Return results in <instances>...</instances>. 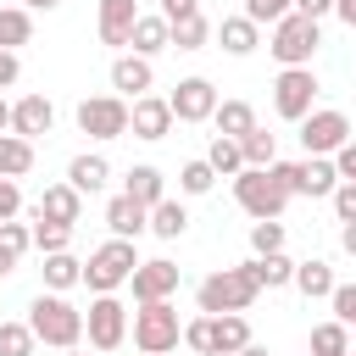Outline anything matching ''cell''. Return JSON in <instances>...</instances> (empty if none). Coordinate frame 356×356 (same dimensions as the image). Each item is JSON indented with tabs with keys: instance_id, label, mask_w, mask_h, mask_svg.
Listing matches in <instances>:
<instances>
[{
	"instance_id": "obj_41",
	"label": "cell",
	"mask_w": 356,
	"mask_h": 356,
	"mask_svg": "<svg viewBox=\"0 0 356 356\" xmlns=\"http://www.w3.org/2000/svg\"><path fill=\"white\" fill-rule=\"evenodd\" d=\"M328 300H334V323H356V284H334L328 289Z\"/></svg>"
},
{
	"instance_id": "obj_21",
	"label": "cell",
	"mask_w": 356,
	"mask_h": 356,
	"mask_svg": "<svg viewBox=\"0 0 356 356\" xmlns=\"http://www.w3.org/2000/svg\"><path fill=\"white\" fill-rule=\"evenodd\" d=\"M67 184L78 189V195H100L106 184H111V161L106 156H72V167H67Z\"/></svg>"
},
{
	"instance_id": "obj_12",
	"label": "cell",
	"mask_w": 356,
	"mask_h": 356,
	"mask_svg": "<svg viewBox=\"0 0 356 356\" xmlns=\"http://www.w3.org/2000/svg\"><path fill=\"white\" fill-rule=\"evenodd\" d=\"M167 111H172V122H211V111H217V83L211 78H178L172 83V95H167Z\"/></svg>"
},
{
	"instance_id": "obj_35",
	"label": "cell",
	"mask_w": 356,
	"mask_h": 356,
	"mask_svg": "<svg viewBox=\"0 0 356 356\" xmlns=\"http://www.w3.org/2000/svg\"><path fill=\"white\" fill-rule=\"evenodd\" d=\"M350 350V328L345 323H317L312 328V356H345Z\"/></svg>"
},
{
	"instance_id": "obj_30",
	"label": "cell",
	"mask_w": 356,
	"mask_h": 356,
	"mask_svg": "<svg viewBox=\"0 0 356 356\" xmlns=\"http://www.w3.org/2000/svg\"><path fill=\"white\" fill-rule=\"evenodd\" d=\"M206 39H211V22H206L200 11H195V17H178V22H167V44H172V50H200Z\"/></svg>"
},
{
	"instance_id": "obj_25",
	"label": "cell",
	"mask_w": 356,
	"mask_h": 356,
	"mask_svg": "<svg viewBox=\"0 0 356 356\" xmlns=\"http://www.w3.org/2000/svg\"><path fill=\"white\" fill-rule=\"evenodd\" d=\"M289 284H295V289H300L306 300H323V295H328V289H334L339 278H334V267H328L323 256H312V261H295V273H289Z\"/></svg>"
},
{
	"instance_id": "obj_45",
	"label": "cell",
	"mask_w": 356,
	"mask_h": 356,
	"mask_svg": "<svg viewBox=\"0 0 356 356\" xmlns=\"http://www.w3.org/2000/svg\"><path fill=\"white\" fill-rule=\"evenodd\" d=\"M195 11H200V0H161L156 17H161V22H178V17H195Z\"/></svg>"
},
{
	"instance_id": "obj_5",
	"label": "cell",
	"mask_w": 356,
	"mask_h": 356,
	"mask_svg": "<svg viewBox=\"0 0 356 356\" xmlns=\"http://www.w3.org/2000/svg\"><path fill=\"white\" fill-rule=\"evenodd\" d=\"M178 334H184V323H178V306L172 300H145L134 312V345H139V356L178 350Z\"/></svg>"
},
{
	"instance_id": "obj_7",
	"label": "cell",
	"mask_w": 356,
	"mask_h": 356,
	"mask_svg": "<svg viewBox=\"0 0 356 356\" xmlns=\"http://www.w3.org/2000/svg\"><path fill=\"white\" fill-rule=\"evenodd\" d=\"M312 106H317V72L312 67H284L273 78V111L284 122H300Z\"/></svg>"
},
{
	"instance_id": "obj_29",
	"label": "cell",
	"mask_w": 356,
	"mask_h": 356,
	"mask_svg": "<svg viewBox=\"0 0 356 356\" xmlns=\"http://www.w3.org/2000/svg\"><path fill=\"white\" fill-rule=\"evenodd\" d=\"M78 273H83V261H78L72 250H56V256H44V289H50V295H67V289L78 284Z\"/></svg>"
},
{
	"instance_id": "obj_27",
	"label": "cell",
	"mask_w": 356,
	"mask_h": 356,
	"mask_svg": "<svg viewBox=\"0 0 356 356\" xmlns=\"http://www.w3.org/2000/svg\"><path fill=\"white\" fill-rule=\"evenodd\" d=\"M217 44H222L228 56H250V50L261 44V28L245 22V17H222V22H217Z\"/></svg>"
},
{
	"instance_id": "obj_51",
	"label": "cell",
	"mask_w": 356,
	"mask_h": 356,
	"mask_svg": "<svg viewBox=\"0 0 356 356\" xmlns=\"http://www.w3.org/2000/svg\"><path fill=\"white\" fill-rule=\"evenodd\" d=\"M234 356H267V345H256V339H250V345H245V350H234Z\"/></svg>"
},
{
	"instance_id": "obj_42",
	"label": "cell",
	"mask_w": 356,
	"mask_h": 356,
	"mask_svg": "<svg viewBox=\"0 0 356 356\" xmlns=\"http://www.w3.org/2000/svg\"><path fill=\"white\" fill-rule=\"evenodd\" d=\"M328 200H334V217L339 222H356V184H334Z\"/></svg>"
},
{
	"instance_id": "obj_20",
	"label": "cell",
	"mask_w": 356,
	"mask_h": 356,
	"mask_svg": "<svg viewBox=\"0 0 356 356\" xmlns=\"http://www.w3.org/2000/svg\"><path fill=\"white\" fill-rule=\"evenodd\" d=\"M134 17H139V6H134V0H100V44L122 50V44H128Z\"/></svg>"
},
{
	"instance_id": "obj_8",
	"label": "cell",
	"mask_w": 356,
	"mask_h": 356,
	"mask_svg": "<svg viewBox=\"0 0 356 356\" xmlns=\"http://www.w3.org/2000/svg\"><path fill=\"white\" fill-rule=\"evenodd\" d=\"M300 145H306V156H334L339 145H350V117L334 106H312L300 117Z\"/></svg>"
},
{
	"instance_id": "obj_43",
	"label": "cell",
	"mask_w": 356,
	"mask_h": 356,
	"mask_svg": "<svg viewBox=\"0 0 356 356\" xmlns=\"http://www.w3.org/2000/svg\"><path fill=\"white\" fill-rule=\"evenodd\" d=\"M17 211H22V189H17L11 178H0V222H11Z\"/></svg>"
},
{
	"instance_id": "obj_38",
	"label": "cell",
	"mask_w": 356,
	"mask_h": 356,
	"mask_svg": "<svg viewBox=\"0 0 356 356\" xmlns=\"http://www.w3.org/2000/svg\"><path fill=\"white\" fill-rule=\"evenodd\" d=\"M0 356H33L28 323H0Z\"/></svg>"
},
{
	"instance_id": "obj_39",
	"label": "cell",
	"mask_w": 356,
	"mask_h": 356,
	"mask_svg": "<svg viewBox=\"0 0 356 356\" xmlns=\"http://www.w3.org/2000/svg\"><path fill=\"white\" fill-rule=\"evenodd\" d=\"M250 250H256V256L284 250V222H250Z\"/></svg>"
},
{
	"instance_id": "obj_36",
	"label": "cell",
	"mask_w": 356,
	"mask_h": 356,
	"mask_svg": "<svg viewBox=\"0 0 356 356\" xmlns=\"http://www.w3.org/2000/svg\"><path fill=\"white\" fill-rule=\"evenodd\" d=\"M200 161H206V167H211L217 178H234V172L245 167V161H239V145H234V139H211V150H206Z\"/></svg>"
},
{
	"instance_id": "obj_40",
	"label": "cell",
	"mask_w": 356,
	"mask_h": 356,
	"mask_svg": "<svg viewBox=\"0 0 356 356\" xmlns=\"http://www.w3.org/2000/svg\"><path fill=\"white\" fill-rule=\"evenodd\" d=\"M239 17H245V22H256V28H261V22L273 28L278 17H289V0H245V11H239Z\"/></svg>"
},
{
	"instance_id": "obj_10",
	"label": "cell",
	"mask_w": 356,
	"mask_h": 356,
	"mask_svg": "<svg viewBox=\"0 0 356 356\" xmlns=\"http://www.w3.org/2000/svg\"><path fill=\"white\" fill-rule=\"evenodd\" d=\"M78 128L89 139H122L128 134V100L122 95H89V100H78Z\"/></svg>"
},
{
	"instance_id": "obj_3",
	"label": "cell",
	"mask_w": 356,
	"mask_h": 356,
	"mask_svg": "<svg viewBox=\"0 0 356 356\" xmlns=\"http://www.w3.org/2000/svg\"><path fill=\"white\" fill-rule=\"evenodd\" d=\"M256 295H261V289H256V278H250L245 267H222V273L200 278L195 306H200V317H222V312H250Z\"/></svg>"
},
{
	"instance_id": "obj_49",
	"label": "cell",
	"mask_w": 356,
	"mask_h": 356,
	"mask_svg": "<svg viewBox=\"0 0 356 356\" xmlns=\"http://www.w3.org/2000/svg\"><path fill=\"white\" fill-rule=\"evenodd\" d=\"M17 261H22V256H17L11 245H0V278H6V273H17Z\"/></svg>"
},
{
	"instance_id": "obj_53",
	"label": "cell",
	"mask_w": 356,
	"mask_h": 356,
	"mask_svg": "<svg viewBox=\"0 0 356 356\" xmlns=\"http://www.w3.org/2000/svg\"><path fill=\"white\" fill-rule=\"evenodd\" d=\"M67 356H78V350H67Z\"/></svg>"
},
{
	"instance_id": "obj_19",
	"label": "cell",
	"mask_w": 356,
	"mask_h": 356,
	"mask_svg": "<svg viewBox=\"0 0 356 356\" xmlns=\"http://www.w3.org/2000/svg\"><path fill=\"white\" fill-rule=\"evenodd\" d=\"M122 195H128V200H139L145 211H150L156 200H167V178H161V167H150V161L128 167V178H122Z\"/></svg>"
},
{
	"instance_id": "obj_52",
	"label": "cell",
	"mask_w": 356,
	"mask_h": 356,
	"mask_svg": "<svg viewBox=\"0 0 356 356\" xmlns=\"http://www.w3.org/2000/svg\"><path fill=\"white\" fill-rule=\"evenodd\" d=\"M6 122H11V106H6V100H0V134H6Z\"/></svg>"
},
{
	"instance_id": "obj_32",
	"label": "cell",
	"mask_w": 356,
	"mask_h": 356,
	"mask_svg": "<svg viewBox=\"0 0 356 356\" xmlns=\"http://www.w3.org/2000/svg\"><path fill=\"white\" fill-rule=\"evenodd\" d=\"M28 167H33V145H28V139H17V134H0V178H11V184H17Z\"/></svg>"
},
{
	"instance_id": "obj_11",
	"label": "cell",
	"mask_w": 356,
	"mask_h": 356,
	"mask_svg": "<svg viewBox=\"0 0 356 356\" xmlns=\"http://www.w3.org/2000/svg\"><path fill=\"white\" fill-rule=\"evenodd\" d=\"M273 172L284 178V189H289V200L295 195H306V200H323L339 178H334V167H328V156H306V161H273Z\"/></svg>"
},
{
	"instance_id": "obj_16",
	"label": "cell",
	"mask_w": 356,
	"mask_h": 356,
	"mask_svg": "<svg viewBox=\"0 0 356 356\" xmlns=\"http://www.w3.org/2000/svg\"><path fill=\"white\" fill-rule=\"evenodd\" d=\"M250 345V323L245 312H222V317H206V356H234Z\"/></svg>"
},
{
	"instance_id": "obj_18",
	"label": "cell",
	"mask_w": 356,
	"mask_h": 356,
	"mask_svg": "<svg viewBox=\"0 0 356 356\" xmlns=\"http://www.w3.org/2000/svg\"><path fill=\"white\" fill-rule=\"evenodd\" d=\"M150 83H156V67L145 56H117L111 61V89L117 95H134L139 100V95H150Z\"/></svg>"
},
{
	"instance_id": "obj_15",
	"label": "cell",
	"mask_w": 356,
	"mask_h": 356,
	"mask_svg": "<svg viewBox=\"0 0 356 356\" xmlns=\"http://www.w3.org/2000/svg\"><path fill=\"white\" fill-rule=\"evenodd\" d=\"M128 128H134V139H167V134H172L167 95H139V100L128 106Z\"/></svg>"
},
{
	"instance_id": "obj_4",
	"label": "cell",
	"mask_w": 356,
	"mask_h": 356,
	"mask_svg": "<svg viewBox=\"0 0 356 356\" xmlns=\"http://www.w3.org/2000/svg\"><path fill=\"white\" fill-rule=\"evenodd\" d=\"M139 267V256H134V239H106L89 261H83V273H78V284H89L95 295H117L122 284H128V273Z\"/></svg>"
},
{
	"instance_id": "obj_37",
	"label": "cell",
	"mask_w": 356,
	"mask_h": 356,
	"mask_svg": "<svg viewBox=\"0 0 356 356\" xmlns=\"http://www.w3.org/2000/svg\"><path fill=\"white\" fill-rule=\"evenodd\" d=\"M211 184H217V172H211L206 161H184V167H178V189H184V195H211Z\"/></svg>"
},
{
	"instance_id": "obj_13",
	"label": "cell",
	"mask_w": 356,
	"mask_h": 356,
	"mask_svg": "<svg viewBox=\"0 0 356 356\" xmlns=\"http://www.w3.org/2000/svg\"><path fill=\"white\" fill-rule=\"evenodd\" d=\"M128 284H134V300H139V306H145V300H167V295L178 289V261H167V256L139 261V267L128 273Z\"/></svg>"
},
{
	"instance_id": "obj_34",
	"label": "cell",
	"mask_w": 356,
	"mask_h": 356,
	"mask_svg": "<svg viewBox=\"0 0 356 356\" xmlns=\"http://www.w3.org/2000/svg\"><path fill=\"white\" fill-rule=\"evenodd\" d=\"M28 245H33L39 256H56V250L72 245V228H67V222H33V228H28Z\"/></svg>"
},
{
	"instance_id": "obj_33",
	"label": "cell",
	"mask_w": 356,
	"mask_h": 356,
	"mask_svg": "<svg viewBox=\"0 0 356 356\" xmlns=\"http://www.w3.org/2000/svg\"><path fill=\"white\" fill-rule=\"evenodd\" d=\"M33 39V17L22 6H0V50H17Z\"/></svg>"
},
{
	"instance_id": "obj_24",
	"label": "cell",
	"mask_w": 356,
	"mask_h": 356,
	"mask_svg": "<svg viewBox=\"0 0 356 356\" xmlns=\"http://www.w3.org/2000/svg\"><path fill=\"white\" fill-rule=\"evenodd\" d=\"M184 228H189L184 200H156V206L145 211V234H156V239H184Z\"/></svg>"
},
{
	"instance_id": "obj_48",
	"label": "cell",
	"mask_w": 356,
	"mask_h": 356,
	"mask_svg": "<svg viewBox=\"0 0 356 356\" xmlns=\"http://www.w3.org/2000/svg\"><path fill=\"white\" fill-rule=\"evenodd\" d=\"M328 11H339V22L356 28V0H328Z\"/></svg>"
},
{
	"instance_id": "obj_44",
	"label": "cell",
	"mask_w": 356,
	"mask_h": 356,
	"mask_svg": "<svg viewBox=\"0 0 356 356\" xmlns=\"http://www.w3.org/2000/svg\"><path fill=\"white\" fill-rule=\"evenodd\" d=\"M0 245H11V250L22 256V250H28V228H22L17 217H11V222H0Z\"/></svg>"
},
{
	"instance_id": "obj_6",
	"label": "cell",
	"mask_w": 356,
	"mask_h": 356,
	"mask_svg": "<svg viewBox=\"0 0 356 356\" xmlns=\"http://www.w3.org/2000/svg\"><path fill=\"white\" fill-rule=\"evenodd\" d=\"M317 44H323V28H317L312 17H300V11L278 17V22H273V39H267V50L278 56V67H312Z\"/></svg>"
},
{
	"instance_id": "obj_1",
	"label": "cell",
	"mask_w": 356,
	"mask_h": 356,
	"mask_svg": "<svg viewBox=\"0 0 356 356\" xmlns=\"http://www.w3.org/2000/svg\"><path fill=\"white\" fill-rule=\"evenodd\" d=\"M28 334H33V345L78 350V339H83V312H78L67 295L39 289V295H33V306H28Z\"/></svg>"
},
{
	"instance_id": "obj_26",
	"label": "cell",
	"mask_w": 356,
	"mask_h": 356,
	"mask_svg": "<svg viewBox=\"0 0 356 356\" xmlns=\"http://www.w3.org/2000/svg\"><path fill=\"white\" fill-rule=\"evenodd\" d=\"M128 44H134V56H156V50H167V22L156 17V11H139L134 17V28H128Z\"/></svg>"
},
{
	"instance_id": "obj_28",
	"label": "cell",
	"mask_w": 356,
	"mask_h": 356,
	"mask_svg": "<svg viewBox=\"0 0 356 356\" xmlns=\"http://www.w3.org/2000/svg\"><path fill=\"white\" fill-rule=\"evenodd\" d=\"M245 273L256 278V289H284V284H289V273H295V261H289L284 250H273V256H250V261H245Z\"/></svg>"
},
{
	"instance_id": "obj_17",
	"label": "cell",
	"mask_w": 356,
	"mask_h": 356,
	"mask_svg": "<svg viewBox=\"0 0 356 356\" xmlns=\"http://www.w3.org/2000/svg\"><path fill=\"white\" fill-rule=\"evenodd\" d=\"M83 217V195L72 189V184H50L39 200H33V222H78Z\"/></svg>"
},
{
	"instance_id": "obj_50",
	"label": "cell",
	"mask_w": 356,
	"mask_h": 356,
	"mask_svg": "<svg viewBox=\"0 0 356 356\" xmlns=\"http://www.w3.org/2000/svg\"><path fill=\"white\" fill-rule=\"evenodd\" d=\"M56 6H61V0H22V11H28V17H33V11H56Z\"/></svg>"
},
{
	"instance_id": "obj_22",
	"label": "cell",
	"mask_w": 356,
	"mask_h": 356,
	"mask_svg": "<svg viewBox=\"0 0 356 356\" xmlns=\"http://www.w3.org/2000/svg\"><path fill=\"white\" fill-rule=\"evenodd\" d=\"M106 228H111V239H139L145 234V206L128 200V195H111L106 200Z\"/></svg>"
},
{
	"instance_id": "obj_9",
	"label": "cell",
	"mask_w": 356,
	"mask_h": 356,
	"mask_svg": "<svg viewBox=\"0 0 356 356\" xmlns=\"http://www.w3.org/2000/svg\"><path fill=\"white\" fill-rule=\"evenodd\" d=\"M83 334H89L95 350H117L128 339V306L117 295H95L89 312H83Z\"/></svg>"
},
{
	"instance_id": "obj_2",
	"label": "cell",
	"mask_w": 356,
	"mask_h": 356,
	"mask_svg": "<svg viewBox=\"0 0 356 356\" xmlns=\"http://www.w3.org/2000/svg\"><path fill=\"white\" fill-rule=\"evenodd\" d=\"M234 200H239L256 222H278L284 206H289V189H284V178H278L273 167H239V172H234Z\"/></svg>"
},
{
	"instance_id": "obj_46",
	"label": "cell",
	"mask_w": 356,
	"mask_h": 356,
	"mask_svg": "<svg viewBox=\"0 0 356 356\" xmlns=\"http://www.w3.org/2000/svg\"><path fill=\"white\" fill-rule=\"evenodd\" d=\"M22 78V61H17V50H0V89H11Z\"/></svg>"
},
{
	"instance_id": "obj_14",
	"label": "cell",
	"mask_w": 356,
	"mask_h": 356,
	"mask_svg": "<svg viewBox=\"0 0 356 356\" xmlns=\"http://www.w3.org/2000/svg\"><path fill=\"white\" fill-rule=\"evenodd\" d=\"M56 128V106L44 100V95H22L17 106H11V122H6V134H17V139H39V134H50Z\"/></svg>"
},
{
	"instance_id": "obj_47",
	"label": "cell",
	"mask_w": 356,
	"mask_h": 356,
	"mask_svg": "<svg viewBox=\"0 0 356 356\" xmlns=\"http://www.w3.org/2000/svg\"><path fill=\"white\" fill-rule=\"evenodd\" d=\"M289 11H300V17L323 22V17H328V0H289Z\"/></svg>"
},
{
	"instance_id": "obj_54",
	"label": "cell",
	"mask_w": 356,
	"mask_h": 356,
	"mask_svg": "<svg viewBox=\"0 0 356 356\" xmlns=\"http://www.w3.org/2000/svg\"><path fill=\"white\" fill-rule=\"evenodd\" d=\"M345 356H350V350H345Z\"/></svg>"
},
{
	"instance_id": "obj_31",
	"label": "cell",
	"mask_w": 356,
	"mask_h": 356,
	"mask_svg": "<svg viewBox=\"0 0 356 356\" xmlns=\"http://www.w3.org/2000/svg\"><path fill=\"white\" fill-rule=\"evenodd\" d=\"M234 145H239V161H245V167H273V161H278V139H273L267 128H250V134L234 139Z\"/></svg>"
},
{
	"instance_id": "obj_23",
	"label": "cell",
	"mask_w": 356,
	"mask_h": 356,
	"mask_svg": "<svg viewBox=\"0 0 356 356\" xmlns=\"http://www.w3.org/2000/svg\"><path fill=\"white\" fill-rule=\"evenodd\" d=\"M211 128H217V139H245V134L256 128V111H250V100H217V111H211Z\"/></svg>"
}]
</instances>
